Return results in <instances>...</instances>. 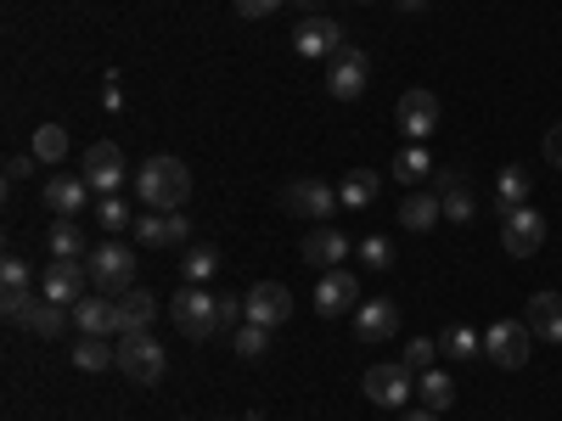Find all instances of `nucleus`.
Returning a JSON list of instances; mask_svg holds the SVG:
<instances>
[{"mask_svg": "<svg viewBox=\"0 0 562 421\" xmlns=\"http://www.w3.org/2000/svg\"><path fill=\"white\" fill-rule=\"evenodd\" d=\"M135 192L147 208H180L186 197H192V169H186L180 158H147L135 169Z\"/></svg>", "mask_w": 562, "mask_h": 421, "instance_id": "f257e3e1", "label": "nucleus"}, {"mask_svg": "<svg viewBox=\"0 0 562 421\" xmlns=\"http://www.w3.org/2000/svg\"><path fill=\"white\" fill-rule=\"evenodd\" d=\"M169 320H175V332L192 338V343L225 332V326H220V293H203L198 281H186V287L169 298Z\"/></svg>", "mask_w": 562, "mask_h": 421, "instance_id": "f03ea898", "label": "nucleus"}, {"mask_svg": "<svg viewBox=\"0 0 562 421\" xmlns=\"http://www.w3.org/2000/svg\"><path fill=\"white\" fill-rule=\"evenodd\" d=\"M119 371H124L130 383H140V388H158L164 371H169V349H164L153 332H124V343H119Z\"/></svg>", "mask_w": 562, "mask_h": 421, "instance_id": "7ed1b4c3", "label": "nucleus"}, {"mask_svg": "<svg viewBox=\"0 0 562 421\" xmlns=\"http://www.w3.org/2000/svg\"><path fill=\"white\" fill-rule=\"evenodd\" d=\"M85 264H90V287L108 293V298H124V293L135 287V253L119 248V242H102Z\"/></svg>", "mask_w": 562, "mask_h": 421, "instance_id": "20e7f679", "label": "nucleus"}, {"mask_svg": "<svg viewBox=\"0 0 562 421\" xmlns=\"http://www.w3.org/2000/svg\"><path fill=\"white\" fill-rule=\"evenodd\" d=\"M484 354L501 365V371H524L529 354H535V332H529V320H495L490 332H484Z\"/></svg>", "mask_w": 562, "mask_h": 421, "instance_id": "39448f33", "label": "nucleus"}, {"mask_svg": "<svg viewBox=\"0 0 562 421\" xmlns=\"http://www.w3.org/2000/svg\"><path fill=\"white\" fill-rule=\"evenodd\" d=\"M501 248L512 259H535L546 248V214H535L529 203L524 208H506L501 214Z\"/></svg>", "mask_w": 562, "mask_h": 421, "instance_id": "423d86ee", "label": "nucleus"}, {"mask_svg": "<svg viewBox=\"0 0 562 421\" xmlns=\"http://www.w3.org/2000/svg\"><path fill=\"white\" fill-rule=\"evenodd\" d=\"M281 208H288V214H299V219H315V225H326V219H333V208H338V185H326V180L304 174V180H293L288 192H281Z\"/></svg>", "mask_w": 562, "mask_h": 421, "instance_id": "0eeeda50", "label": "nucleus"}, {"mask_svg": "<svg viewBox=\"0 0 562 421\" xmlns=\"http://www.w3.org/2000/svg\"><path fill=\"white\" fill-rule=\"evenodd\" d=\"M79 174L90 180V192H97V197H119V185H124V147H119V140H97V147H85Z\"/></svg>", "mask_w": 562, "mask_h": 421, "instance_id": "6e6552de", "label": "nucleus"}, {"mask_svg": "<svg viewBox=\"0 0 562 421\" xmlns=\"http://www.w3.org/2000/svg\"><path fill=\"white\" fill-rule=\"evenodd\" d=\"M135 242L140 248H180L186 237H192V225H186L180 208H147V214H135Z\"/></svg>", "mask_w": 562, "mask_h": 421, "instance_id": "1a4fd4ad", "label": "nucleus"}, {"mask_svg": "<svg viewBox=\"0 0 562 421\" xmlns=\"http://www.w3.org/2000/svg\"><path fill=\"white\" fill-rule=\"evenodd\" d=\"M85 287H90V264H79V259H52L40 275V298L68 304V309L85 298Z\"/></svg>", "mask_w": 562, "mask_h": 421, "instance_id": "9d476101", "label": "nucleus"}, {"mask_svg": "<svg viewBox=\"0 0 562 421\" xmlns=\"http://www.w3.org/2000/svg\"><path fill=\"white\" fill-rule=\"evenodd\" d=\"M349 309H360V281H355V270H326L321 275V287H315V315H326V320H338V315H349Z\"/></svg>", "mask_w": 562, "mask_h": 421, "instance_id": "9b49d317", "label": "nucleus"}, {"mask_svg": "<svg viewBox=\"0 0 562 421\" xmlns=\"http://www.w3.org/2000/svg\"><path fill=\"white\" fill-rule=\"evenodd\" d=\"M394 124L416 140V147H422V140H428L434 129H439V96H434V90H405V96H400V113H394Z\"/></svg>", "mask_w": 562, "mask_h": 421, "instance_id": "f8f14e48", "label": "nucleus"}, {"mask_svg": "<svg viewBox=\"0 0 562 421\" xmlns=\"http://www.w3.org/2000/svg\"><path fill=\"white\" fill-rule=\"evenodd\" d=\"M366 52L360 45H344V52L333 57V73H326V90H333L338 102H360L366 96Z\"/></svg>", "mask_w": 562, "mask_h": 421, "instance_id": "ddd939ff", "label": "nucleus"}, {"mask_svg": "<svg viewBox=\"0 0 562 421\" xmlns=\"http://www.w3.org/2000/svg\"><path fill=\"white\" fill-rule=\"evenodd\" d=\"M411 394H416V383H411L405 365H371V371H366V399H371V405L400 410Z\"/></svg>", "mask_w": 562, "mask_h": 421, "instance_id": "4468645a", "label": "nucleus"}, {"mask_svg": "<svg viewBox=\"0 0 562 421\" xmlns=\"http://www.w3.org/2000/svg\"><path fill=\"white\" fill-rule=\"evenodd\" d=\"M74 320H79L85 338H113V332H124L119 298H108V293H85V298L74 304Z\"/></svg>", "mask_w": 562, "mask_h": 421, "instance_id": "2eb2a0df", "label": "nucleus"}, {"mask_svg": "<svg viewBox=\"0 0 562 421\" xmlns=\"http://www.w3.org/2000/svg\"><path fill=\"white\" fill-rule=\"evenodd\" d=\"M243 315L254 320V326H281L293 315V293L281 287V281H259V287L243 298Z\"/></svg>", "mask_w": 562, "mask_h": 421, "instance_id": "dca6fc26", "label": "nucleus"}, {"mask_svg": "<svg viewBox=\"0 0 562 421\" xmlns=\"http://www.w3.org/2000/svg\"><path fill=\"white\" fill-rule=\"evenodd\" d=\"M434 192H439V203H445V219L450 225H467L479 214V192H473V180H467L461 169H445L439 180H434Z\"/></svg>", "mask_w": 562, "mask_h": 421, "instance_id": "f3484780", "label": "nucleus"}, {"mask_svg": "<svg viewBox=\"0 0 562 421\" xmlns=\"http://www.w3.org/2000/svg\"><path fill=\"white\" fill-rule=\"evenodd\" d=\"M293 52L299 57H338L344 52V29L333 18H304L293 29Z\"/></svg>", "mask_w": 562, "mask_h": 421, "instance_id": "a211bd4d", "label": "nucleus"}, {"mask_svg": "<svg viewBox=\"0 0 562 421\" xmlns=\"http://www.w3.org/2000/svg\"><path fill=\"white\" fill-rule=\"evenodd\" d=\"M400 332V304L394 298H371L355 309V338L360 343H389Z\"/></svg>", "mask_w": 562, "mask_h": 421, "instance_id": "6ab92c4d", "label": "nucleus"}, {"mask_svg": "<svg viewBox=\"0 0 562 421\" xmlns=\"http://www.w3.org/2000/svg\"><path fill=\"white\" fill-rule=\"evenodd\" d=\"M90 180L85 174H57V180H45V208H52L57 219H74V214H85L90 208Z\"/></svg>", "mask_w": 562, "mask_h": 421, "instance_id": "aec40b11", "label": "nucleus"}, {"mask_svg": "<svg viewBox=\"0 0 562 421\" xmlns=\"http://www.w3.org/2000/svg\"><path fill=\"white\" fill-rule=\"evenodd\" d=\"M304 264H321V270H338V259H349V237L344 230H333V225H315L310 237H304Z\"/></svg>", "mask_w": 562, "mask_h": 421, "instance_id": "412c9836", "label": "nucleus"}, {"mask_svg": "<svg viewBox=\"0 0 562 421\" xmlns=\"http://www.w3.org/2000/svg\"><path fill=\"white\" fill-rule=\"evenodd\" d=\"M529 332L540 343H562V293H535L529 298Z\"/></svg>", "mask_w": 562, "mask_h": 421, "instance_id": "4be33fe9", "label": "nucleus"}, {"mask_svg": "<svg viewBox=\"0 0 562 421\" xmlns=\"http://www.w3.org/2000/svg\"><path fill=\"white\" fill-rule=\"evenodd\" d=\"M378 192H383V180H378V169H349L344 180H338V203L355 214V208H371L378 203Z\"/></svg>", "mask_w": 562, "mask_h": 421, "instance_id": "5701e85b", "label": "nucleus"}, {"mask_svg": "<svg viewBox=\"0 0 562 421\" xmlns=\"http://www.w3.org/2000/svg\"><path fill=\"white\" fill-rule=\"evenodd\" d=\"M439 219H445L439 192H411V197L400 203V225H405V230H434Z\"/></svg>", "mask_w": 562, "mask_h": 421, "instance_id": "b1692460", "label": "nucleus"}, {"mask_svg": "<svg viewBox=\"0 0 562 421\" xmlns=\"http://www.w3.org/2000/svg\"><path fill=\"white\" fill-rule=\"evenodd\" d=\"M119 320H124V332H147V326L158 320V298L147 287H130L119 298Z\"/></svg>", "mask_w": 562, "mask_h": 421, "instance_id": "393cba45", "label": "nucleus"}, {"mask_svg": "<svg viewBox=\"0 0 562 421\" xmlns=\"http://www.w3.org/2000/svg\"><path fill=\"white\" fill-rule=\"evenodd\" d=\"M529 185H535V180H529L524 163H506L501 180H495V208H501V214H506V208H524V203H529Z\"/></svg>", "mask_w": 562, "mask_h": 421, "instance_id": "a878e982", "label": "nucleus"}, {"mask_svg": "<svg viewBox=\"0 0 562 421\" xmlns=\"http://www.w3.org/2000/svg\"><path fill=\"white\" fill-rule=\"evenodd\" d=\"M68 315H74L68 304H52V298H40V304H34V309L23 315V326H29L34 338H63V332H68Z\"/></svg>", "mask_w": 562, "mask_h": 421, "instance_id": "bb28decb", "label": "nucleus"}, {"mask_svg": "<svg viewBox=\"0 0 562 421\" xmlns=\"http://www.w3.org/2000/svg\"><path fill=\"white\" fill-rule=\"evenodd\" d=\"M45 248H52V259H90V253H85L79 219H57L52 230H45Z\"/></svg>", "mask_w": 562, "mask_h": 421, "instance_id": "cd10ccee", "label": "nucleus"}, {"mask_svg": "<svg viewBox=\"0 0 562 421\" xmlns=\"http://www.w3.org/2000/svg\"><path fill=\"white\" fill-rule=\"evenodd\" d=\"M416 399H422V410H450V399H456V383L445 377V371H422L416 377Z\"/></svg>", "mask_w": 562, "mask_h": 421, "instance_id": "c85d7f7f", "label": "nucleus"}, {"mask_svg": "<svg viewBox=\"0 0 562 421\" xmlns=\"http://www.w3.org/2000/svg\"><path fill=\"white\" fill-rule=\"evenodd\" d=\"M434 169H439V163H434V152H428V147H416V140H411V147H405V152L394 158V180H400V185H416V180H428Z\"/></svg>", "mask_w": 562, "mask_h": 421, "instance_id": "c756f323", "label": "nucleus"}, {"mask_svg": "<svg viewBox=\"0 0 562 421\" xmlns=\"http://www.w3.org/2000/svg\"><path fill=\"white\" fill-rule=\"evenodd\" d=\"M29 158H40V163H63V158H68V129H63V124H40Z\"/></svg>", "mask_w": 562, "mask_h": 421, "instance_id": "7c9ffc66", "label": "nucleus"}, {"mask_svg": "<svg viewBox=\"0 0 562 421\" xmlns=\"http://www.w3.org/2000/svg\"><path fill=\"white\" fill-rule=\"evenodd\" d=\"M74 365H79V371H113V365H119V349H113L108 338H79Z\"/></svg>", "mask_w": 562, "mask_h": 421, "instance_id": "2f4dec72", "label": "nucleus"}, {"mask_svg": "<svg viewBox=\"0 0 562 421\" xmlns=\"http://www.w3.org/2000/svg\"><path fill=\"white\" fill-rule=\"evenodd\" d=\"M439 349H445L450 360H473V354H484V338L473 332V326H450V332L439 338Z\"/></svg>", "mask_w": 562, "mask_h": 421, "instance_id": "473e14b6", "label": "nucleus"}, {"mask_svg": "<svg viewBox=\"0 0 562 421\" xmlns=\"http://www.w3.org/2000/svg\"><path fill=\"white\" fill-rule=\"evenodd\" d=\"M231 349H237L243 360H265V349H270V326H237V338H231Z\"/></svg>", "mask_w": 562, "mask_h": 421, "instance_id": "72a5a7b5", "label": "nucleus"}, {"mask_svg": "<svg viewBox=\"0 0 562 421\" xmlns=\"http://www.w3.org/2000/svg\"><path fill=\"white\" fill-rule=\"evenodd\" d=\"M0 287H7V293H34V270H29V259L7 253V264H0Z\"/></svg>", "mask_w": 562, "mask_h": 421, "instance_id": "f704fd0d", "label": "nucleus"}, {"mask_svg": "<svg viewBox=\"0 0 562 421\" xmlns=\"http://www.w3.org/2000/svg\"><path fill=\"white\" fill-rule=\"evenodd\" d=\"M97 225L108 230V237H119L124 225H135V214L124 208V197H102V203H97Z\"/></svg>", "mask_w": 562, "mask_h": 421, "instance_id": "c9c22d12", "label": "nucleus"}, {"mask_svg": "<svg viewBox=\"0 0 562 421\" xmlns=\"http://www.w3.org/2000/svg\"><path fill=\"white\" fill-rule=\"evenodd\" d=\"M180 264H186V281H198V287H203V281L220 270V253H214V248H192Z\"/></svg>", "mask_w": 562, "mask_h": 421, "instance_id": "e433bc0d", "label": "nucleus"}, {"mask_svg": "<svg viewBox=\"0 0 562 421\" xmlns=\"http://www.w3.org/2000/svg\"><path fill=\"white\" fill-rule=\"evenodd\" d=\"M434 354H439V343H434V338H411V343H405V354H400V365H405V371H428V365H434Z\"/></svg>", "mask_w": 562, "mask_h": 421, "instance_id": "4c0bfd02", "label": "nucleus"}, {"mask_svg": "<svg viewBox=\"0 0 562 421\" xmlns=\"http://www.w3.org/2000/svg\"><path fill=\"white\" fill-rule=\"evenodd\" d=\"M360 259H366V270H389L394 264V242L389 237H366L360 242Z\"/></svg>", "mask_w": 562, "mask_h": 421, "instance_id": "58836bf2", "label": "nucleus"}, {"mask_svg": "<svg viewBox=\"0 0 562 421\" xmlns=\"http://www.w3.org/2000/svg\"><path fill=\"white\" fill-rule=\"evenodd\" d=\"M231 7H237L243 18H270L276 7H288V0H231Z\"/></svg>", "mask_w": 562, "mask_h": 421, "instance_id": "ea45409f", "label": "nucleus"}, {"mask_svg": "<svg viewBox=\"0 0 562 421\" xmlns=\"http://www.w3.org/2000/svg\"><path fill=\"white\" fill-rule=\"evenodd\" d=\"M237 320H248V315H243V298L220 293V326H237Z\"/></svg>", "mask_w": 562, "mask_h": 421, "instance_id": "a19ab883", "label": "nucleus"}, {"mask_svg": "<svg viewBox=\"0 0 562 421\" xmlns=\"http://www.w3.org/2000/svg\"><path fill=\"white\" fill-rule=\"evenodd\" d=\"M546 158H551V169H562V124H551V135H546Z\"/></svg>", "mask_w": 562, "mask_h": 421, "instance_id": "79ce46f5", "label": "nucleus"}, {"mask_svg": "<svg viewBox=\"0 0 562 421\" xmlns=\"http://www.w3.org/2000/svg\"><path fill=\"white\" fill-rule=\"evenodd\" d=\"M40 158H7V180H29Z\"/></svg>", "mask_w": 562, "mask_h": 421, "instance_id": "37998d69", "label": "nucleus"}, {"mask_svg": "<svg viewBox=\"0 0 562 421\" xmlns=\"http://www.w3.org/2000/svg\"><path fill=\"white\" fill-rule=\"evenodd\" d=\"M400 421H439V410H411V416H400Z\"/></svg>", "mask_w": 562, "mask_h": 421, "instance_id": "c03bdc74", "label": "nucleus"}, {"mask_svg": "<svg viewBox=\"0 0 562 421\" xmlns=\"http://www.w3.org/2000/svg\"><path fill=\"white\" fill-rule=\"evenodd\" d=\"M394 7H400V12H422V7H428V0H394Z\"/></svg>", "mask_w": 562, "mask_h": 421, "instance_id": "a18cd8bd", "label": "nucleus"}, {"mask_svg": "<svg viewBox=\"0 0 562 421\" xmlns=\"http://www.w3.org/2000/svg\"><path fill=\"white\" fill-rule=\"evenodd\" d=\"M293 7H299V12H304V18H310V12H315V7H326V0H293Z\"/></svg>", "mask_w": 562, "mask_h": 421, "instance_id": "49530a36", "label": "nucleus"}, {"mask_svg": "<svg viewBox=\"0 0 562 421\" xmlns=\"http://www.w3.org/2000/svg\"><path fill=\"white\" fill-rule=\"evenodd\" d=\"M366 7H371V0H366Z\"/></svg>", "mask_w": 562, "mask_h": 421, "instance_id": "de8ad7c7", "label": "nucleus"}]
</instances>
